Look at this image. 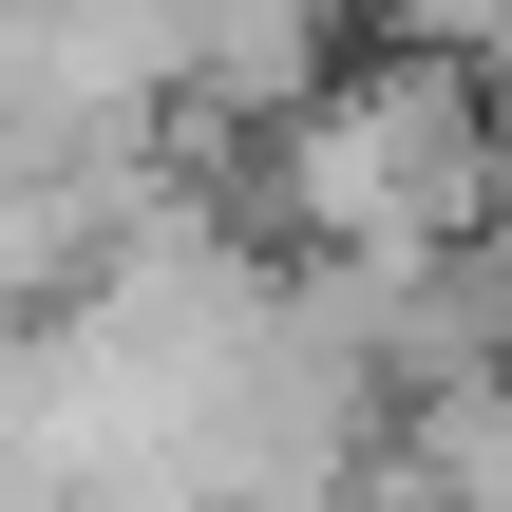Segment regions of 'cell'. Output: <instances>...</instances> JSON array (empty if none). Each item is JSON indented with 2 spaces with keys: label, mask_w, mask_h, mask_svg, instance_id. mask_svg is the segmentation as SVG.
<instances>
[{
  "label": "cell",
  "mask_w": 512,
  "mask_h": 512,
  "mask_svg": "<svg viewBox=\"0 0 512 512\" xmlns=\"http://www.w3.org/2000/svg\"><path fill=\"white\" fill-rule=\"evenodd\" d=\"M512 190V133L494 95H475V57H380V76H323L304 114H285V209H304V247L323 266H437V247H475Z\"/></svg>",
  "instance_id": "obj_1"
},
{
  "label": "cell",
  "mask_w": 512,
  "mask_h": 512,
  "mask_svg": "<svg viewBox=\"0 0 512 512\" xmlns=\"http://www.w3.org/2000/svg\"><path fill=\"white\" fill-rule=\"evenodd\" d=\"M418 57H512V0H380Z\"/></svg>",
  "instance_id": "obj_2"
}]
</instances>
